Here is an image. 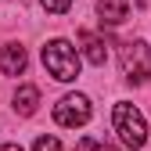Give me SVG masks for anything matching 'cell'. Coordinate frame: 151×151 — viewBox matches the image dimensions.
I'll use <instances>...</instances> for the list:
<instances>
[{
    "label": "cell",
    "mask_w": 151,
    "mask_h": 151,
    "mask_svg": "<svg viewBox=\"0 0 151 151\" xmlns=\"http://www.w3.org/2000/svg\"><path fill=\"white\" fill-rule=\"evenodd\" d=\"M43 65L58 83H72L79 76V54H76V47L68 40H50L43 47Z\"/></svg>",
    "instance_id": "obj_1"
},
{
    "label": "cell",
    "mask_w": 151,
    "mask_h": 151,
    "mask_svg": "<svg viewBox=\"0 0 151 151\" xmlns=\"http://www.w3.org/2000/svg\"><path fill=\"white\" fill-rule=\"evenodd\" d=\"M111 122H115V133L122 137L126 147H144V140H147V126H144V115H140L129 101H119V104H115Z\"/></svg>",
    "instance_id": "obj_2"
},
{
    "label": "cell",
    "mask_w": 151,
    "mask_h": 151,
    "mask_svg": "<svg viewBox=\"0 0 151 151\" xmlns=\"http://www.w3.org/2000/svg\"><path fill=\"white\" fill-rule=\"evenodd\" d=\"M122 76L129 83H147L151 79V47L144 40L122 43Z\"/></svg>",
    "instance_id": "obj_3"
},
{
    "label": "cell",
    "mask_w": 151,
    "mask_h": 151,
    "mask_svg": "<svg viewBox=\"0 0 151 151\" xmlns=\"http://www.w3.org/2000/svg\"><path fill=\"white\" fill-rule=\"evenodd\" d=\"M54 122L58 126H83L90 122V97L83 93H68L54 104Z\"/></svg>",
    "instance_id": "obj_4"
},
{
    "label": "cell",
    "mask_w": 151,
    "mask_h": 151,
    "mask_svg": "<svg viewBox=\"0 0 151 151\" xmlns=\"http://www.w3.org/2000/svg\"><path fill=\"white\" fill-rule=\"evenodd\" d=\"M0 72H4V76H18V72H25V47H22V43H7V47H0Z\"/></svg>",
    "instance_id": "obj_5"
},
{
    "label": "cell",
    "mask_w": 151,
    "mask_h": 151,
    "mask_svg": "<svg viewBox=\"0 0 151 151\" xmlns=\"http://www.w3.org/2000/svg\"><path fill=\"white\" fill-rule=\"evenodd\" d=\"M97 14H101V25H122L129 18V0H101Z\"/></svg>",
    "instance_id": "obj_6"
},
{
    "label": "cell",
    "mask_w": 151,
    "mask_h": 151,
    "mask_svg": "<svg viewBox=\"0 0 151 151\" xmlns=\"http://www.w3.org/2000/svg\"><path fill=\"white\" fill-rule=\"evenodd\" d=\"M79 43H83V54H86V61L90 65H104L108 61V47H104V40H97L93 32H79Z\"/></svg>",
    "instance_id": "obj_7"
},
{
    "label": "cell",
    "mask_w": 151,
    "mask_h": 151,
    "mask_svg": "<svg viewBox=\"0 0 151 151\" xmlns=\"http://www.w3.org/2000/svg\"><path fill=\"white\" fill-rule=\"evenodd\" d=\"M36 104H40V90L36 86H18L14 90V111L18 115H32Z\"/></svg>",
    "instance_id": "obj_8"
},
{
    "label": "cell",
    "mask_w": 151,
    "mask_h": 151,
    "mask_svg": "<svg viewBox=\"0 0 151 151\" xmlns=\"http://www.w3.org/2000/svg\"><path fill=\"white\" fill-rule=\"evenodd\" d=\"M43 4V11H50V14H65L68 7H72V0H40Z\"/></svg>",
    "instance_id": "obj_9"
},
{
    "label": "cell",
    "mask_w": 151,
    "mask_h": 151,
    "mask_svg": "<svg viewBox=\"0 0 151 151\" xmlns=\"http://www.w3.org/2000/svg\"><path fill=\"white\" fill-rule=\"evenodd\" d=\"M32 151H61V144L54 140V137H40V140L32 144Z\"/></svg>",
    "instance_id": "obj_10"
},
{
    "label": "cell",
    "mask_w": 151,
    "mask_h": 151,
    "mask_svg": "<svg viewBox=\"0 0 151 151\" xmlns=\"http://www.w3.org/2000/svg\"><path fill=\"white\" fill-rule=\"evenodd\" d=\"M76 151H104V144H101V140H93V137H83L79 144H76Z\"/></svg>",
    "instance_id": "obj_11"
},
{
    "label": "cell",
    "mask_w": 151,
    "mask_h": 151,
    "mask_svg": "<svg viewBox=\"0 0 151 151\" xmlns=\"http://www.w3.org/2000/svg\"><path fill=\"white\" fill-rule=\"evenodd\" d=\"M0 151H22L18 144H0Z\"/></svg>",
    "instance_id": "obj_12"
}]
</instances>
